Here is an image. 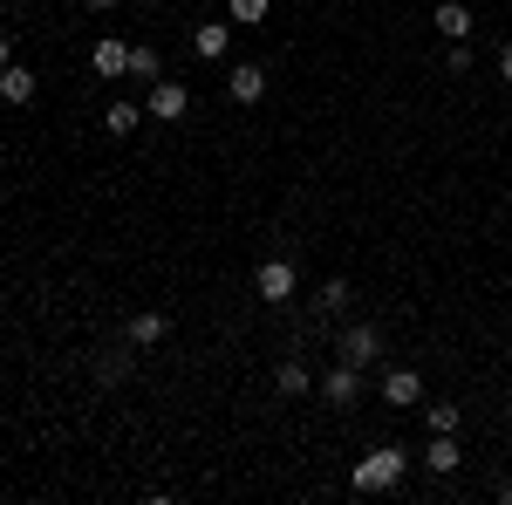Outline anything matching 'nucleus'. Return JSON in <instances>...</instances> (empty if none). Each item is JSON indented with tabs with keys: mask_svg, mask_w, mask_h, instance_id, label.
Here are the masks:
<instances>
[{
	"mask_svg": "<svg viewBox=\"0 0 512 505\" xmlns=\"http://www.w3.org/2000/svg\"><path fill=\"white\" fill-rule=\"evenodd\" d=\"M444 76H472V41H444Z\"/></svg>",
	"mask_w": 512,
	"mask_h": 505,
	"instance_id": "aec40b11",
	"label": "nucleus"
},
{
	"mask_svg": "<svg viewBox=\"0 0 512 505\" xmlns=\"http://www.w3.org/2000/svg\"><path fill=\"white\" fill-rule=\"evenodd\" d=\"M424 424L431 430H458L465 417H458V403H424Z\"/></svg>",
	"mask_w": 512,
	"mask_h": 505,
	"instance_id": "412c9836",
	"label": "nucleus"
},
{
	"mask_svg": "<svg viewBox=\"0 0 512 505\" xmlns=\"http://www.w3.org/2000/svg\"><path fill=\"white\" fill-rule=\"evenodd\" d=\"M315 396L328 403V410H355V403H362V369L335 355V369H321V376H315Z\"/></svg>",
	"mask_w": 512,
	"mask_h": 505,
	"instance_id": "f03ea898",
	"label": "nucleus"
},
{
	"mask_svg": "<svg viewBox=\"0 0 512 505\" xmlns=\"http://www.w3.org/2000/svg\"><path fill=\"white\" fill-rule=\"evenodd\" d=\"M294 287H301V273H294V260H260V273H253V294H260L267 308H280V301H294Z\"/></svg>",
	"mask_w": 512,
	"mask_h": 505,
	"instance_id": "39448f33",
	"label": "nucleus"
},
{
	"mask_svg": "<svg viewBox=\"0 0 512 505\" xmlns=\"http://www.w3.org/2000/svg\"><path fill=\"white\" fill-rule=\"evenodd\" d=\"M424 471H437V478L458 471V430H431V444H424Z\"/></svg>",
	"mask_w": 512,
	"mask_h": 505,
	"instance_id": "ddd939ff",
	"label": "nucleus"
},
{
	"mask_svg": "<svg viewBox=\"0 0 512 505\" xmlns=\"http://www.w3.org/2000/svg\"><path fill=\"white\" fill-rule=\"evenodd\" d=\"M130 362H137L130 342H123V349H103V355H96V383H123V376H130Z\"/></svg>",
	"mask_w": 512,
	"mask_h": 505,
	"instance_id": "f3484780",
	"label": "nucleus"
},
{
	"mask_svg": "<svg viewBox=\"0 0 512 505\" xmlns=\"http://www.w3.org/2000/svg\"><path fill=\"white\" fill-rule=\"evenodd\" d=\"M274 389H280V396H294V403H301V396H315V369L301 362V349H294V355L274 369Z\"/></svg>",
	"mask_w": 512,
	"mask_h": 505,
	"instance_id": "9d476101",
	"label": "nucleus"
},
{
	"mask_svg": "<svg viewBox=\"0 0 512 505\" xmlns=\"http://www.w3.org/2000/svg\"><path fill=\"white\" fill-rule=\"evenodd\" d=\"M226 96H233L239 110H253V103L267 96V69H260V62H239V69H226Z\"/></svg>",
	"mask_w": 512,
	"mask_h": 505,
	"instance_id": "423d86ee",
	"label": "nucleus"
},
{
	"mask_svg": "<svg viewBox=\"0 0 512 505\" xmlns=\"http://www.w3.org/2000/svg\"><path fill=\"white\" fill-rule=\"evenodd\" d=\"M267 14H274V0H226V21L233 28H260Z\"/></svg>",
	"mask_w": 512,
	"mask_h": 505,
	"instance_id": "a211bd4d",
	"label": "nucleus"
},
{
	"mask_svg": "<svg viewBox=\"0 0 512 505\" xmlns=\"http://www.w3.org/2000/svg\"><path fill=\"white\" fill-rule=\"evenodd\" d=\"M89 69H96V76H130V41L103 35L96 48H89Z\"/></svg>",
	"mask_w": 512,
	"mask_h": 505,
	"instance_id": "f8f14e48",
	"label": "nucleus"
},
{
	"mask_svg": "<svg viewBox=\"0 0 512 505\" xmlns=\"http://www.w3.org/2000/svg\"><path fill=\"white\" fill-rule=\"evenodd\" d=\"M383 403L390 410H417L424 403V376L417 369H383Z\"/></svg>",
	"mask_w": 512,
	"mask_h": 505,
	"instance_id": "0eeeda50",
	"label": "nucleus"
},
{
	"mask_svg": "<svg viewBox=\"0 0 512 505\" xmlns=\"http://www.w3.org/2000/svg\"><path fill=\"white\" fill-rule=\"evenodd\" d=\"M144 110H151V123H185L192 89H185L178 76H158V82H151V96H144Z\"/></svg>",
	"mask_w": 512,
	"mask_h": 505,
	"instance_id": "20e7f679",
	"label": "nucleus"
},
{
	"mask_svg": "<svg viewBox=\"0 0 512 505\" xmlns=\"http://www.w3.org/2000/svg\"><path fill=\"white\" fill-rule=\"evenodd\" d=\"M431 21H437V35H444V41H472V28H478L465 0H437V14H431Z\"/></svg>",
	"mask_w": 512,
	"mask_h": 505,
	"instance_id": "9b49d317",
	"label": "nucleus"
},
{
	"mask_svg": "<svg viewBox=\"0 0 512 505\" xmlns=\"http://www.w3.org/2000/svg\"><path fill=\"white\" fill-rule=\"evenodd\" d=\"M342 308H349V280L335 273V280H321V287H315V314H342Z\"/></svg>",
	"mask_w": 512,
	"mask_h": 505,
	"instance_id": "6ab92c4d",
	"label": "nucleus"
},
{
	"mask_svg": "<svg viewBox=\"0 0 512 505\" xmlns=\"http://www.w3.org/2000/svg\"><path fill=\"white\" fill-rule=\"evenodd\" d=\"M185 7H192V0H185Z\"/></svg>",
	"mask_w": 512,
	"mask_h": 505,
	"instance_id": "a878e982",
	"label": "nucleus"
},
{
	"mask_svg": "<svg viewBox=\"0 0 512 505\" xmlns=\"http://www.w3.org/2000/svg\"><path fill=\"white\" fill-rule=\"evenodd\" d=\"M335 355L355 362V369H376V362H383V328H376V321H349V328L335 335Z\"/></svg>",
	"mask_w": 512,
	"mask_h": 505,
	"instance_id": "7ed1b4c3",
	"label": "nucleus"
},
{
	"mask_svg": "<svg viewBox=\"0 0 512 505\" xmlns=\"http://www.w3.org/2000/svg\"><path fill=\"white\" fill-rule=\"evenodd\" d=\"M499 499H506V505H512V478H506V485H499Z\"/></svg>",
	"mask_w": 512,
	"mask_h": 505,
	"instance_id": "393cba45",
	"label": "nucleus"
},
{
	"mask_svg": "<svg viewBox=\"0 0 512 505\" xmlns=\"http://www.w3.org/2000/svg\"><path fill=\"white\" fill-rule=\"evenodd\" d=\"M192 48L205 55V62H219V55L233 48V21H198V28H192Z\"/></svg>",
	"mask_w": 512,
	"mask_h": 505,
	"instance_id": "4468645a",
	"label": "nucleus"
},
{
	"mask_svg": "<svg viewBox=\"0 0 512 505\" xmlns=\"http://www.w3.org/2000/svg\"><path fill=\"white\" fill-rule=\"evenodd\" d=\"M164 76V55L151 41H130V82H158Z\"/></svg>",
	"mask_w": 512,
	"mask_h": 505,
	"instance_id": "dca6fc26",
	"label": "nucleus"
},
{
	"mask_svg": "<svg viewBox=\"0 0 512 505\" xmlns=\"http://www.w3.org/2000/svg\"><path fill=\"white\" fill-rule=\"evenodd\" d=\"M144 117H151L144 103H110V110H103V130H110V137H130V130H144Z\"/></svg>",
	"mask_w": 512,
	"mask_h": 505,
	"instance_id": "2eb2a0df",
	"label": "nucleus"
},
{
	"mask_svg": "<svg viewBox=\"0 0 512 505\" xmlns=\"http://www.w3.org/2000/svg\"><path fill=\"white\" fill-rule=\"evenodd\" d=\"M7 62H14V41H7V28H0V69H7Z\"/></svg>",
	"mask_w": 512,
	"mask_h": 505,
	"instance_id": "5701e85b",
	"label": "nucleus"
},
{
	"mask_svg": "<svg viewBox=\"0 0 512 505\" xmlns=\"http://www.w3.org/2000/svg\"><path fill=\"white\" fill-rule=\"evenodd\" d=\"M35 69H28V62H7V69H0V103H14V110H28V103H35Z\"/></svg>",
	"mask_w": 512,
	"mask_h": 505,
	"instance_id": "1a4fd4ad",
	"label": "nucleus"
},
{
	"mask_svg": "<svg viewBox=\"0 0 512 505\" xmlns=\"http://www.w3.org/2000/svg\"><path fill=\"white\" fill-rule=\"evenodd\" d=\"M499 76L512 82V41H506V48H499Z\"/></svg>",
	"mask_w": 512,
	"mask_h": 505,
	"instance_id": "4be33fe9",
	"label": "nucleus"
},
{
	"mask_svg": "<svg viewBox=\"0 0 512 505\" xmlns=\"http://www.w3.org/2000/svg\"><path fill=\"white\" fill-rule=\"evenodd\" d=\"M403 471H410V451H403V444H376L369 458H355V465H349V485H355V492H396Z\"/></svg>",
	"mask_w": 512,
	"mask_h": 505,
	"instance_id": "f257e3e1",
	"label": "nucleus"
},
{
	"mask_svg": "<svg viewBox=\"0 0 512 505\" xmlns=\"http://www.w3.org/2000/svg\"><path fill=\"white\" fill-rule=\"evenodd\" d=\"M164 335H171V321H164L158 308H144V314H130V321H123V342H130V349H158Z\"/></svg>",
	"mask_w": 512,
	"mask_h": 505,
	"instance_id": "6e6552de",
	"label": "nucleus"
},
{
	"mask_svg": "<svg viewBox=\"0 0 512 505\" xmlns=\"http://www.w3.org/2000/svg\"><path fill=\"white\" fill-rule=\"evenodd\" d=\"M82 7H96V14H103V7H117V0H82Z\"/></svg>",
	"mask_w": 512,
	"mask_h": 505,
	"instance_id": "b1692460",
	"label": "nucleus"
}]
</instances>
